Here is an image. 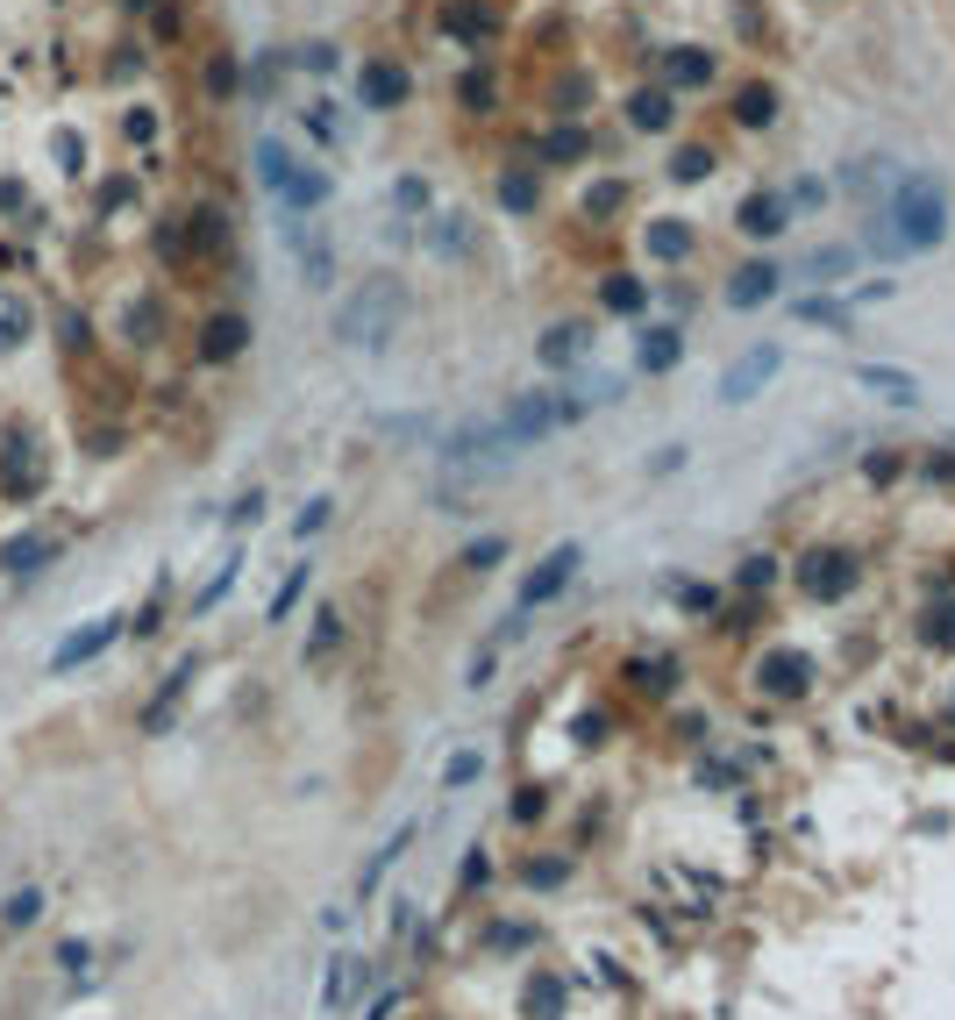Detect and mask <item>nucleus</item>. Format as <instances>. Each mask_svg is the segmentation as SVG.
Returning a JSON list of instances; mask_svg holds the SVG:
<instances>
[{
    "mask_svg": "<svg viewBox=\"0 0 955 1020\" xmlns=\"http://www.w3.org/2000/svg\"><path fill=\"white\" fill-rule=\"evenodd\" d=\"M877 229L899 243V258H913V250H934L948 236V193L934 172H899L891 178V193L877 200Z\"/></svg>",
    "mask_w": 955,
    "mask_h": 1020,
    "instance_id": "f257e3e1",
    "label": "nucleus"
},
{
    "mask_svg": "<svg viewBox=\"0 0 955 1020\" xmlns=\"http://www.w3.org/2000/svg\"><path fill=\"white\" fill-rule=\"evenodd\" d=\"M400 322H406V286L392 272H371L363 286H350L336 300V343L343 350H363V357H378L392 336H400Z\"/></svg>",
    "mask_w": 955,
    "mask_h": 1020,
    "instance_id": "f03ea898",
    "label": "nucleus"
},
{
    "mask_svg": "<svg viewBox=\"0 0 955 1020\" xmlns=\"http://www.w3.org/2000/svg\"><path fill=\"white\" fill-rule=\"evenodd\" d=\"M593 414V393H521L507 400L499 414H485V443H492V457H513V449L556 436V428L585 422Z\"/></svg>",
    "mask_w": 955,
    "mask_h": 1020,
    "instance_id": "7ed1b4c3",
    "label": "nucleus"
},
{
    "mask_svg": "<svg viewBox=\"0 0 955 1020\" xmlns=\"http://www.w3.org/2000/svg\"><path fill=\"white\" fill-rule=\"evenodd\" d=\"M43 478H51V464H43V449L29 428H14L8 443H0V500H36Z\"/></svg>",
    "mask_w": 955,
    "mask_h": 1020,
    "instance_id": "20e7f679",
    "label": "nucleus"
},
{
    "mask_svg": "<svg viewBox=\"0 0 955 1020\" xmlns=\"http://www.w3.org/2000/svg\"><path fill=\"white\" fill-rule=\"evenodd\" d=\"M279 236H285V250H293V264H300V279H307V286H336V250H328V236L314 229L307 215H285Z\"/></svg>",
    "mask_w": 955,
    "mask_h": 1020,
    "instance_id": "39448f33",
    "label": "nucleus"
},
{
    "mask_svg": "<svg viewBox=\"0 0 955 1020\" xmlns=\"http://www.w3.org/2000/svg\"><path fill=\"white\" fill-rule=\"evenodd\" d=\"M778 371H784V350H778V343H756V350H741L735 365L720 371V400H727V408H741V400H756Z\"/></svg>",
    "mask_w": 955,
    "mask_h": 1020,
    "instance_id": "423d86ee",
    "label": "nucleus"
},
{
    "mask_svg": "<svg viewBox=\"0 0 955 1020\" xmlns=\"http://www.w3.org/2000/svg\"><path fill=\"white\" fill-rule=\"evenodd\" d=\"M578 564H585V550H578V543H556V550H550V557H542V564H535V572H528V578H521V614H535V607H550V599H556V593H564V585H571V578H578Z\"/></svg>",
    "mask_w": 955,
    "mask_h": 1020,
    "instance_id": "0eeeda50",
    "label": "nucleus"
},
{
    "mask_svg": "<svg viewBox=\"0 0 955 1020\" xmlns=\"http://www.w3.org/2000/svg\"><path fill=\"white\" fill-rule=\"evenodd\" d=\"M856 557H848V550H813V557L806 564H799V585H806V593L813 599H848V593H856Z\"/></svg>",
    "mask_w": 955,
    "mask_h": 1020,
    "instance_id": "6e6552de",
    "label": "nucleus"
},
{
    "mask_svg": "<svg viewBox=\"0 0 955 1020\" xmlns=\"http://www.w3.org/2000/svg\"><path fill=\"white\" fill-rule=\"evenodd\" d=\"M406 94H414V79H406V65H392V57H371V65L357 72V100H363L371 115L406 108Z\"/></svg>",
    "mask_w": 955,
    "mask_h": 1020,
    "instance_id": "1a4fd4ad",
    "label": "nucleus"
},
{
    "mask_svg": "<svg viewBox=\"0 0 955 1020\" xmlns=\"http://www.w3.org/2000/svg\"><path fill=\"white\" fill-rule=\"evenodd\" d=\"M115 636H121V614H100V621H86L79 636H65V642L51 650V671H79V664H94V657L108 650Z\"/></svg>",
    "mask_w": 955,
    "mask_h": 1020,
    "instance_id": "9d476101",
    "label": "nucleus"
},
{
    "mask_svg": "<svg viewBox=\"0 0 955 1020\" xmlns=\"http://www.w3.org/2000/svg\"><path fill=\"white\" fill-rule=\"evenodd\" d=\"M250 350V322L242 314H207V328H200V357L207 365H229V357Z\"/></svg>",
    "mask_w": 955,
    "mask_h": 1020,
    "instance_id": "9b49d317",
    "label": "nucleus"
},
{
    "mask_svg": "<svg viewBox=\"0 0 955 1020\" xmlns=\"http://www.w3.org/2000/svg\"><path fill=\"white\" fill-rule=\"evenodd\" d=\"M856 386H862V393H877L885 408H913V400H920V379H913V371H899V365H856Z\"/></svg>",
    "mask_w": 955,
    "mask_h": 1020,
    "instance_id": "f8f14e48",
    "label": "nucleus"
},
{
    "mask_svg": "<svg viewBox=\"0 0 955 1020\" xmlns=\"http://www.w3.org/2000/svg\"><path fill=\"white\" fill-rule=\"evenodd\" d=\"M784 215H792V207H784V193H749V200H741V215H735V229L756 236V243H770V236H784Z\"/></svg>",
    "mask_w": 955,
    "mask_h": 1020,
    "instance_id": "ddd939ff",
    "label": "nucleus"
},
{
    "mask_svg": "<svg viewBox=\"0 0 955 1020\" xmlns=\"http://www.w3.org/2000/svg\"><path fill=\"white\" fill-rule=\"evenodd\" d=\"M778 264L770 258H756V264H741L735 279H727V307H763V300H778Z\"/></svg>",
    "mask_w": 955,
    "mask_h": 1020,
    "instance_id": "4468645a",
    "label": "nucleus"
},
{
    "mask_svg": "<svg viewBox=\"0 0 955 1020\" xmlns=\"http://www.w3.org/2000/svg\"><path fill=\"white\" fill-rule=\"evenodd\" d=\"M328 193H336V186H328V172H314V164H293V178L279 186V207H285V215H314Z\"/></svg>",
    "mask_w": 955,
    "mask_h": 1020,
    "instance_id": "2eb2a0df",
    "label": "nucleus"
},
{
    "mask_svg": "<svg viewBox=\"0 0 955 1020\" xmlns=\"http://www.w3.org/2000/svg\"><path fill=\"white\" fill-rule=\"evenodd\" d=\"M57 550H65V543H57L51 529H29V535H8V543H0V572H36L43 557H57Z\"/></svg>",
    "mask_w": 955,
    "mask_h": 1020,
    "instance_id": "dca6fc26",
    "label": "nucleus"
},
{
    "mask_svg": "<svg viewBox=\"0 0 955 1020\" xmlns=\"http://www.w3.org/2000/svg\"><path fill=\"white\" fill-rule=\"evenodd\" d=\"M677 357H685V336H677V328H642V343H634V365H642L649 379L677 371Z\"/></svg>",
    "mask_w": 955,
    "mask_h": 1020,
    "instance_id": "f3484780",
    "label": "nucleus"
},
{
    "mask_svg": "<svg viewBox=\"0 0 955 1020\" xmlns=\"http://www.w3.org/2000/svg\"><path fill=\"white\" fill-rule=\"evenodd\" d=\"M585 350H593V328H585V322H564V328H550V336H542V365H550V371H564V365H578V357Z\"/></svg>",
    "mask_w": 955,
    "mask_h": 1020,
    "instance_id": "a211bd4d",
    "label": "nucleus"
},
{
    "mask_svg": "<svg viewBox=\"0 0 955 1020\" xmlns=\"http://www.w3.org/2000/svg\"><path fill=\"white\" fill-rule=\"evenodd\" d=\"M663 79H671V86H706V79H714V51H699V43L663 51Z\"/></svg>",
    "mask_w": 955,
    "mask_h": 1020,
    "instance_id": "6ab92c4d",
    "label": "nucleus"
},
{
    "mask_svg": "<svg viewBox=\"0 0 955 1020\" xmlns=\"http://www.w3.org/2000/svg\"><path fill=\"white\" fill-rule=\"evenodd\" d=\"M756 679H763L770 693H806V679H813V657H806V650H778L763 671H756Z\"/></svg>",
    "mask_w": 955,
    "mask_h": 1020,
    "instance_id": "aec40b11",
    "label": "nucleus"
},
{
    "mask_svg": "<svg viewBox=\"0 0 955 1020\" xmlns=\"http://www.w3.org/2000/svg\"><path fill=\"white\" fill-rule=\"evenodd\" d=\"M293 150H285L279 137H257V178H264V193H271V200H279V186H285V178H293Z\"/></svg>",
    "mask_w": 955,
    "mask_h": 1020,
    "instance_id": "412c9836",
    "label": "nucleus"
},
{
    "mask_svg": "<svg viewBox=\"0 0 955 1020\" xmlns=\"http://www.w3.org/2000/svg\"><path fill=\"white\" fill-rule=\"evenodd\" d=\"M891 178H899V172H891V158H848L842 186H848V193H862V200H870V193H891Z\"/></svg>",
    "mask_w": 955,
    "mask_h": 1020,
    "instance_id": "4be33fe9",
    "label": "nucleus"
},
{
    "mask_svg": "<svg viewBox=\"0 0 955 1020\" xmlns=\"http://www.w3.org/2000/svg\"><path fill=\"white\" fill-rule=\"evenodd\" d=\"M649 258H663V264H677V258H692V229L677 215H663V221H649Z\"/></svg>",
    "mask_w": 955,
    "mask_h": 1020,
    "instance_id": "5701e85b",
    "label": "nucleus"
},
{
    "mask_svg": "<svg viewBox=\"0 0 955 1020\" xmlns=\"http://www.w3.org/2000/svg\"><path fill=\"white\" fill-rule=\"evenodd\" d=\"M428 250L435 258H464V250H471V215H435L428 221Z\"/></svg>",
    "mask_w": 955,
    "mask_h": 1020,
    "instance_id": "b1692460",
    "label": "nucleus"
},
{
    "mask_svg": "<svg viewBox=\"0 0 955 1020\" xmlns=\"http://www.w3.org/2000/svg\"><path fill=\"white\" fill-rule=\"evenodd\" d=\"M735 122L741 129H770V122H778V94H770V86H741V94H735Z\"/></svg>",
    "mask_w": 955,
    "mask_h": 1020,
    "instance_id": "393cba45",
    "label": "nucleus"
},
{
    "mask_svg": "<svg viewBox=\"0 0 955 1020\" xmlns=\"http://www.w3.org/2000/svg\"><path fill=\"white\" fill-rule=\"evenodd\" d=\"M671 115H677V108H671V94H663V86H656V94L642 86V94L628 100V122H634V129H649V137H656V129H671Z\"/></svg>",
    "mask_w": 955,
    "mask_h": 1020,
    "instance_id": "a878e982",
    "label": "nucleus"
},
{
    "mask_svg": "<svg viewBox=\"0 0 955 1020\" xmlns=\"http://www.w3.org/2000/svg\"><path fill=\"white\" fill-rule=\"evenodd\" d=\"M229 215H221V207H200V215H193V250H200V258H215V250H229Z\"/></svg>",
    "mask_w": 955,
    "mask_h": 1020,
    "instance_id": "bb28decb",
    "label": "nucleus"
},
{
    "mask_svg": "<svg viewBox=\"0 0 955 1020\" xmlns=\"http://www.w3.org/2000/svg\"><path fill=\"white\" fill-rule=\"evenodd\" d=\"M406 843H414V828H400V835H386V843H378V857L363 864V878H357V899H363V892H378V878L400 864V849H406Z\"/></svg>",
    "mask_w": 955,
    "mask_h": 1020,
    "instance_id": "cd10ccee",
    "label": "nucleus"
},
{
    "mask_svg": "<svg viewBox=\"0 0 955 1020\" xmlns=\"http://www.w3.org/2000/svg\"><path fill=\"white\" fill-rule=\"evenodd\" d=\"M599 300H606L614 314H642V307H649V279H606Z\"/></svg>",
    "mask_w": 955,
    "mask_h": 1020,
    "instance_id": "c85d7f7f",
    "label": "nucleus"
},
{
    "mask_svg": "<svg viewBox=\"0 0 955 1020\" xmlns=\"http://www.w3.org/2000/svg\"><path fill=\"white\" fill-rule=\"evenodd\" d=\"M535 200H542V193H535V178H528V172L499 178V207H507V215H535Z\"/></svg>",
    "mask_w": 955,
    "mask_h": 1020,
    "instance_id": "c756f323",
    "label": "nucleus"
},
{
    "mask_svg": "<svg viewBox=\"0 0 955 1020\" xmlns=\"http://www.w3.org/2000/svg\"><path fill=\"white\" fill-rule=\"evenodd\" d=\"M585 150H593L585 129H550V137H542V158L550 164H571V158H585Z\"/></svg>",
    "mask_w": 955,
    "mask_h": 1020,
    "instance_id": "7c9ffc66",
    "label": "nucleus"
},
{
    "mask_svg": "<svg viewBox=\"0 0 955 1020\" xmlns=\"http://www.w3.org/2000/svg\"><path fill=\"white\" fill-rule=\"evenodd\" d=\"M799 322H821V328H848V322H856V307H842V300H821V293H813V300H799Z\"/></svg>",
    "mask_w": 955,
    "mask_h": 1020,
    "instance_id": "2f4dec72",
    "label": "nucleus"
},
{
    "mask_svg": "<svg viewBox=\"0 0 955 1020\" xmlns=\"http://www.w3.org/2000/svg\"><path fill=\"white\" fill-rule=\"evenodd\" d=\"M336 642H343V614H336V607H322V614H314V642H307V664H322V657L336 650Z\"/></svg>",
    "mask_w": 955,
    "mask_h": 1020,
    "instance_id": "473e14b6",
    "label": "nucleus"
},
{
    "mask_svg": "<svg viewBox=\"0 0 955 1020\" xmlns=\"http://www.w3.org/2000/svg\"><path fill=\"white\" fill-rule=\"evenodd\" d=\"M706 172H714V150H699V143H692V150H677V158H671V178H677V186H699Z\"/></svg>",
    "mask_w": 955,
    "mask_h": 1020,
    "instance_id": "72a5a7b5",
    "label": "nucleus"
},
{
    "mask_svg": "<svg viewBox=\"0 0 955 1020\" xmlns=\"http://www.w3.org/2000/svg\"><path fill=\"white\" fill-rule=\"evenodd\" d=\"M300 593H307V564H293V572H285V585L271 593V614H264V621H285V614L300 607Z\"/></svg>",
    "mask_w": 955,
    "mask_h": 1020,
    "instance_id": "f704fd0d",
    "label": "nucleus"
},
{
    "mask_svg": "<svg viewBox=\"0 0 955 1020\" xmlns=\"http://www.w3.org/2000/svg\"><path fill=\"white\" fill-rule=\"evenodd\" d=\"M620 200H628V186H620V178H599V186L585 193V215L606 221V215H620Z\"/></svg>",
    "mask_w": 955,
    "mask_h": 1020,
    "instance_id": "c9c22d12",
    "label": "nucleus"
},
{
    "mask_svg": "<svg viewBox=\"0 0 955 1020\" xmlns=\"http://www.w3.org/2000/svg\"><path fill=\"white\" fill-rule=\"evenodd\" d=\"M848 264H856V250H842V243H835V250H813V264H806V272L821 279V286H835V279L848 272Z\"/></svg>",
    "mask_w": 955,
    "mask_h": 1020,
    "instance_id": "e433bc0d",
    "label": "nucleus"
},
{
    "mask_svg": "<svg viewBox=\"0 0 955 1020\" xmlns=\"http://www.w3.org/2000/svg\"><path fill=\"white\" fill-rule=\"evenodd\" d=\"M499 557H507V535H485V543H471V550H464V572H492Z\"/></svg>",
    "mask_w": 955,
    "mask_h": 1020,
    "instance_id": "4c0bfd02",
    "label": "nucleus"
},
{
    "mask_svg": "<svg viewBox=\"0 0 955 1020\" xmlns=\"http://www.w3.org/2000/svg\"><path fill=\"white\" fill-rule=\"evenodd\" d=\"M485 771V757H478V749H464V757H449V771H443V785L449 792H457V785H471V778Z\"/></svg>",
    "mask_w": 955,
    "mask_h": 1020,
    "instance_id": "58836bf2",
    "label": "nucleus"
},
{
    "mask_svg": "<svg viewBox=\"0 0 955 1020\" xmlns=\"http://www.w3.org/2000/svg\"><path fill=\"white\" fill-rule=\"evenodd\" d=\"M457 100H464V108H471V115H485V108H492V79H478V72H464Z\"/></svg>",
    "mask_w": 955,
    "mask_h": 1020,
    "instance_id": "ea45409f",
    "label": "nucleus"
},
{
    "mask_svg": "<svg viewBox=\"0 0 955 1020\" xmlns=\"http://www.w3.org/2000/svg\"><path fill=\"white\" fill-rule=\"evenodd\" d=\"M443 22L457 29V36H485V29H492V14H485V8H449Z\"/></svg>",
    "mask_w": 955,
    "mask_h": 1020,
    "instance_id": "a19ab883",
    "label": "nucleus"
},
{
    "mask_svg": "<svg viewBox=\"0 0 955 1020\" xmlns=\"http://www.w3.org/2000/svg\"><path fill=\"white\" fill-rule=\"evenodd\" d=\"M628 679L642 685V693H663V685H671V664H663V657L656 664H628Z\"/></svg>",
    "mask_w": 955,
    "mask_h": 1020,
    "instance_id": "79ce46f5",
    "label": "nucleus"
},
{
    "mask_svg": "<svg viewBox=\"0 0 955 1020\" xmlns=\"http://www.w3.org/2000/svg\"><path fill=\"white\" fill-rule=\"evenodd\" d=\"M207 94H236V57H215V65H207Z\"/></svg>",
    "mask_w": 955,
    "mask_h": 1020,
    "instance_id": "37998d69",
    "label": "nucleus"
},
{
    "mask_svg": "<svg viewBox=\"0 0 955 1020\" xmlns=\"http://www.w3.org/2000/svg\"><path fill=\"white\" fill-rule=\"evenodd\" d=\"M677 599H685V614H714V607H720L714 585H677Z\"/></svg>",
    "mask_w": 955,
    "mask_h": 1020,
    "instance_id": "c03bdc74",
    "label": "nucleus"
},
{
    "mask_svg": "<svg viewBox=\"0 0 955 1020\" xmlns=\"http://www.w3.org/2000/svg\"><path fill=\"white\" fill-rule=\"evenodd\" d=\"M36 913H43V899H36V892H14V899H8V927H29Z\"/></svg>",
    "mask_w": 955,
    "mask_h": 1020,
    "instance_id": "a18cd8bd",
    "label": "nucleus"
},
{
    "mask_svg": "<svg viewBox=\"0 0 955 1020\" xmlns=\"http://www.w3.org/2000/svg\"><path fill=\"white\" fill-rule=\"evenodd\" d=\"M229 585H236V564H229V572H215V578H207V593L193 599V614H215V599L229 593Z\"/></svg>",
    "mask_w": 955,
    "mask_h": 1020,
    "instance_id": "49530a36",
    "label": "nucleus"
},
{
    "mask_svg": "<svg viewBox=\"0 0 955 1020\" xmlns=\"http://www.w3.org/2000/svg\"><path fill=\"white\" fill-rule=\"evenodd\" d=\"M392 207H406V215L428 207V186H421V178H400V186H392Z\"/></svg>",
    "mask_w": 955,
    "mask_h": 1020,
    "instance_id": "de8ad7c7",
    "label": "nucleus"
},
{
    "mask_svg": "<svg viewBox=\"0 0 955 1020\" xmlns=\"http://www.w3.org/2000/svg\"><path fill=\"white\" fill-rule=\"evenodd\" d=\"M328 507H336V500H307V507H300V521H293V529H300V535L328 529Z\"/></svg>",
    "mask_w": 955,
    "mask_h": 1020,
    "instance_id": "09e8293b",
    "label": "nucleus"
},
{
    "mask_svg": "<svg viewBox=\"0 0 955 1020\" xmlns=\"http://www.w3.org/2000/svg\"><path fill=\"white\" fill-rule=\"evenodd\" d=\"M735 578H741V585H770V578H778V557H749Z\"/></svg>",
    "mask_w": 955,
    "mask_h": 1020,
    "instance_id": "8fccbe9b",
    "label": "nucleus"
},
{
    "mask_svg": "<svg viewBox=\"0 0 955 1020\" xmlns=\"http://www.w3.org/2000/svg\"><path fill=\"white\" fill-rule=\"evenodd\" d=\"M300 65H307V72H336V43H307V51H300Z\"/></svg>",
    "mask_w": 955,
    "mask_h": 1020,
    "instance_id": "3c124183",
    "label": "nucleus"
},
{
    "mask_svg": "<svg viewBox=\"0 0 955 1020\" xmlns=\"http://www.w3.org/2000/svg\"><path fill=\"white\" fill-rule=\"evenodd\" d=\"M14 328H22V307H14V300H8V307H0V350H8V343H22V336H14Z\"/></svg>",
    "mask_w": 955,
    "mask_h": 1020,
    "instance_id": "603ef678",
    "label": "nucleus"
},
{
    "mask_svg": "<svg viewBox=\"0 0 955 1020\" xmlns=\"http://www.w3.org/2000/svg\"><path fill=\"white\" fill-rule=\"evenodd\" d=\"M927 636H942V642H955V599H948V607H942V614H934V621H927Z\"/></svg>",
    "mask_w": 955,
    "mask_h": 1020,
    "instance_id": "864d4df0",
    "label": "nucleus"
},
{
    "mask_svg": "<svg viewBox=\"0 0 955 1020\" xmlns=\"http://www.w3.org/2000/svg\"><path fill=\"white\" fill-rule=\"evenodd\" d=\"M129 137H135V143H143V137H158V115H150V108H135V115H129Z\"/></svg>",
    "mask_w": 955,
    "mask_h": 1020,
    "instance_id": "5fc2aeb1",
    "label": "nucleus"
}]
</instances>
